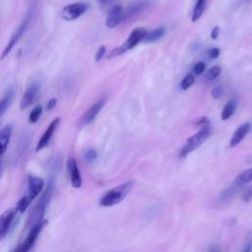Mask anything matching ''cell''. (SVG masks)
<instances>
[{"label": "cell", "instance_id": "cell-1", "mask_svg": "<svg viewBox=\"0 0 252 252\" xmlns=\"http://www.w3.org/2000/svg\"><path fill=\"white\" fill-rule=\"evenodd\" d=\"M53 190H54V182H53V180H49L45 189H43L40 197L38 198V200L36 201L34 206L30 211V214H29V217L27 220V223H26L27 228L30 229L33 225L38 223L40 220H42V218L44 216L46 208L51 200Z\"/></svg>", "mask_w": 252, "mask_h": 252}, {"label": "cell", "instance_id": "cell-2", "mask_svg": "<svg viewBox=\"0 0 252 252\" xmlns=\"http://www.w3.org/2000/svg\"><path fill=\"white\" fill-rule=\"evenodd\" d=\"M44 181L42 178L34 175H29L28 178V193L22 197L16 204L18 213H25L32 202L43 191Z\"/></svg>", "mask_w": 252, "mask_h": 252}, {"label": "cell", "instance_id": "cell-3", "mask_svg": "<svg viewBox=\"0 0 252 252\" xmlns=\"http://www.w3.org/2000/svg\"><path fill=\"white\" fill-rule=\"evenodd\" d=\"M133 188V182L128 181L107 191L99 200L100 207H112L122 202Z\"/></svg>", "mask_w": 252, "mask_h": 252}, {"label": "cell", "instance_id": "cell-4", "mask_svg": "<svg viewBox=\"0 0 252 252\" xmlns=\"http://www.w3.org/2000/svg\"><path fill=\"white\" fill-rule=\"evenodd\" d=\"M147 31L144 28H136L134 29L131 33L129 34L128 38L124 41V43H122V45L115 47L114 49H112L111 51H109L107 58L111 59L117 56L122 55L123 53H125L126 51H128L129 49L134 48L139 42L143 41L147 35Z\"/></svg>", "mask_w": 252, "mask_h": 252}, {"label": "cell", "instance_id": "cell-5", "mask_svg": "<svg viewBox=\"0 0 252 252\" xmlns=\"http://www.w3.org/2000/svg\"><path fill=\"white\" fill-rule=\"evenodd\" d=\"M33 10H34V6L32 5V7H31V8L29 9V11L26 13V15H25L24 19L22 20V22L20 23V25L16 28V30H15V32H13V34H12L10 40L8 41L7 45L5 46V48L3 49V51H2V53H1V55H0V59H1V60L5 59V58L9 55V53L12 51V49L14 48V46L19 42V40H20V39L22 38V36L24 35V33H25V32H26V30H27V28H28V25H29L30 21L32 20V14H33Z\"/></svg>", "mask_w": 252, "mask_h": 252}, {"label": "cell", "instance_id": "cell-6", "mask_svg": "<svg viewBox=\"0 0 252 252\" xmlns=\"http://www.w3.org/2000/svg\"><path fill=\"white\" fill-rule=\"evenodd\" d=\"M211 135V128L209 126L201 128L196 134L188 138L184 146L182 147L180 151V158H185L190 153L195 151L197 148H199Z\"/></svg>", "mask_w": 252, "mask_h": 252}, {"label": "cell", "instance_id": "cell-7", "mask_svg": "<svg viewBox=\"0 0 252 252\" xmlns=\"http://www.w3.org/2000/svg\"><path fill=\"white\" fill-rule=\"evenodd\" d=\"M47 224L46 220H40L38 223L33 225L32 228H30V231L26 237V239L13 251V252H29L31 248L33 246L34 242L36 241L37 237L39 236L42 229Z\"/></svg>", "mask_w": 252, "mask_h": 252}, {"label": "cell", "instance_id": "cell-8", "mask_svg": "<svg viewBox=\"0 0 252 252\" xmlns=\"http://www.w3.org/2000/svg\"><path fill=\"white\" fill-rule=\"evenodd\" d=\"M17 213L18 211L16 208H10L0 215V241L3 240L9 232Z\"/></svg>", "mask_w": 252, "mask_h": 252}, {"label": "cell", "instance_id": "cell-9", "mask_svg": "<svg viewBox=\"0 0 252 252\" xmlns=\"http://www.w3.org/2000/svg\"><path fill=\"white\" fill-rule=\"evenodd\" d=\"M88 10V5L83 2H76L65 6L62 9V17L66 21H74L81 17Z\"/></svg>", "mask_w": 252, "mask_h": 252}, {"label": "cell", "instance_id": "cell-10", "mask_svg": "<svg viewBox=\"0 0 252 252\" xmlns=\"http://www.w3.org/2000/svg\"><path fill=\"white\" fill-rule=\"evenodd\" d=\"M59 123H60V118L59 117H56L55 119H53L50 122V124L45 129L44 133L42 134L41 138L39 139V141L36 144V147H35V151L36 152H39V151H41L42 149H44L45 147L48 146V144H49V142H50V140H51L55 130L57 129V127L59 125Z\"/></svg>", "mask_w": 252, "mask_h": 252}, {"label": "cell", "instance_id": "cell-11", "mask_svg": "<svg viewBox=\"0 0 252 252\" xmlns=\"http://www.w3.org/2000/svg\"><path fill=\"white\" fill-rule=\"evenodd\" d=\"M39 89H40V86L37 82H33L28 87V89L26 90L25 94H23L21 102H20V108L22 110L29 107L34 101V99L37 96V94L39 92Z\"/></svg>", "mask_w": 252, "mask_h": 252}, {"label": "cell", "instance_id": "cell-12", "mask_svg": "<svg viewBox=\"0 0 252 252\" xmlns=\"http://www.w3.org/2000/svg\"><path fill=\"white\" fill-rule=\"evenodd\" d=\"M67 169L69 173V177L71 180V184L74 188H81L82 186V176L80 173V169L77 163V160L74 158H69L67 161Z\"/></svg>", "mask_w": 252, "mask_h": 252}, {"label": "cell", "instance_id": "cell-13", "mask_svg": "<svg viewBox=\"0 0 252 252\" xmlns=\"http://www.w3.org/2000/svg\"><path fill=\"white\" fill-rule=\"evenodd\" d=\"M124 19V11L120 5H115L113 6L107 15L105 25L107 28L112 29L117 27Z\"/></svg>", "mask_w": 252, "mask_h": 252}, {"label": "cell", "instance_id": "cell-14", "mask_svg": "<svg viewBox=\"0 0 252 252\" xmlns=\"http://www.w3.org/2000/svg\"><path fill=\"white\" fill-rule=\"evenodd\" d=\"M104 103H105V98H101L95 103H94L83 115L81 119V125H87L92 123L95 119L99 111L102 109V107L104 106Z\"/></svg>", "mask_w": 252, "mask_h": 252}, {"label": "cell", "instance_id": "cell-15", "mask_svg": "<svg viewBox=\"0 0 252 252\" xmlns=\"http://www.w3.org/2000/svg\"><path fill=\"white\" fill-rule=\"evenodd\" d=\"M250 128H251V124L248 123V122L243 123L242 125H240V126L235 130V132L233 133V135L231 136L230 141H229V147H230V148H233V147L237 146V145L244 139V137L248 134Z\"/></svg>", "mask_w": 252, "mask_h": 252}, {"label": "cell", "instance_id": "cell-16", "mask_svg": "<svg viewBox=\"0 0 252 252\" xmlns=\"http://www.w3.org/2000/svg\"><path fill=\"white\" fill-rule=\"evenodd\" d=\"M13 131V125L8 124L0 130V157H2L8 148Z\"/></svg>", "mask_w": 252, "mask_h": 252}, {"label": "cell", "instance_id": "cell-17", "mask_svg": "<svg viewBox=\"0 0 252 252\" xmlns=\"http://www.w3.org/2000/svg\"><path fill=\"white\" fill-rule=\"evenodd\" d=\"M146 6V2L145 1H138L136 3L131 4L128 9L124 12V19H128V18H132L133 16L139 14L142 10H144Z\"/></svg>", "mask_w": 252, "mask_h": 252}, {"label": "cell", "instance_id": "cell-18", "mask_svg": "<svg viewBox=\"0 0 252 252\" xmlns=\"http://www.w3.org/2000/svg\"><path fill=\"white\" fill-rule=\"evenodd\" d=\"M13 97H14V91L12 89H10L5 93L3 97L0 99V117L9 108V106L13 100Z\"/></svg>", "mask_w": 252, "mask_h": 252}, {"label": "cell", "instance_id": "cell-19", "mask_svg": "<svg viewBox=\"0 0 252 252\" xmlns=\"http://www.w3.org/2000/svg\"><path fill=\"white\" fill-rule=\"evenodd\" d=\"M236 105H237V103H236L235 99L228 100L222 108V111H221V114H220L221 120L224 121V120H227L228 118H230L233 115V113L235 112Z\"/></svg>", "mask_w": 252, "mask_h": 252}, {"label": "cell", "instance_id": "cell-20", "mask_svg": "<svg viewBox=\"0 0 252 252\" xmlns=\"http://www.w3.org/2000/svg\"><path fill=\"white\" fill-rule=\"evenodd\" d=\"M241 187H242V185H240L238 182H236V181L234 180V182H233L229 187H227V188L221 193V195H220V201H222V202L227 201L228 199H230L231 197H233V196L236 194V192H237Z\"/></svg>", "mask_w": 252, "mask_h": 252}, {"label": "cell", "instance_id": "cell-21", "mask_svg": "<svg viewBox=\"0 0 252 252\" xmlns=\"http://www.w3.org/2000/svg\"><path fill=\"white\" fill-rule=\"evenodd\" d=\"M206 5H207V0H197L195 8L192 13V18H191L192 22H196L197 20H199L201 18V16L203 15V13L205 11Z\"/></svg>", "mask_w": 252, "mask_h": 252}, {"label": "cell", "instance_id": "cell-22", "mask_svg": "<svg viewBox=\"0 0 252 252\" xmlns=\"http://www.w3.org/2000/svg\"><path fill=\"white\" fill-rule=\"evenodd\" d=\"M165 30L163 28H158L150 32H147V35L145 37V39L143 41L145 42H154L158 40L160 37H162V35L164 34Z\"/></svg>", "mask_w": 252, "mask_h": 252}, {"label": "cell", "instance_id": "cell-23", "mask_svg": "<svg viewBox=\"0 0 252 252\" xmlns=\"http://www.w3.org/2000/svg\"><path fill=\"white\" fill-rule=\"evenodd\" d=\"M236 182H238L240 185H244L250 181H252V167L244 170L243 172H241L235 179Z\"/></svg>", "mask_w": 252, "mask_h": 252}, {"label": "cell", "instance_id": "cell-24", "mask_svg": "<svg viewBox=\"0 0 252 252\" xmlns=\"http://www.w3.org/2000/svg\"><path fill=\"white\" fill-rule=\"evenodd\" d=\"M194 81H195L194 75L192 73H187L180 83V89L183 91L188 90L194 84Z\"/></svg>", "mask_w": 252, "mask_h": 252}, {"label": "cell", "instance_id": "cell-25", "mask_svg": "<svg viewBox=\"0 0 252 252\" xmlns=\"http://www.w3.org/2000/svg\"><path fill=\"white\" fill-rule=\"evenodd\" d=\"M42 113V106L41 105H36L33 107V109L31 111L30 115H29V121L32 124L36 123L37 120L39 119L40 115Z\"/></svg>", "mask_w": 252, "mask_h": 252}, {"label": "cell", "instance_id": "cell-26", "mask_svg": "<svg viewBox=\"0 0 252 252\" xmlns=\"http://www.w3.org/2000/svg\"><path fill=\"white\" fill-rule=\"evenodd\" d=\"M220 72H221V69H220V66H214V67H212V68L208 71V73H207V75H206V80H208V81H214L215 79H217V78L220 76Z\"/></svg>", "mask_w": 252, "mask_h": 252}, {"label": "cell", "instance_id": "cell-27", "mask_svg": "<svg viewBox=\"0 0 252 252\" xmlns=\"http://www.w3.org/2000/svg\"><path fill=\"white\" fill-rule=\"evenodd\" d=\"M205 69H206V64L204 62L200 61V62H198L194 65L193 74L194 75H201L205 71Z\"/></svg>", "mask_w": 252, "mask_h": 252}, {"label": "cell", "instance_id": "cell-28", "mask_svg": "<svg viewBox=\"0 0 252 252\" xmlns=\"http://www.w3.org/2000/svg\"><path fill=\"white\" fill-rule=\"evenodd\" d=\"M96 156H97L96 152L94 150H93V149H90V150H88L85 153V158L89 162H93L96 158Z\"/></svg>", "mask_w": 252, "mask_h": 252}, {"label": "cell", "instance_id": "cell-29", "mask_svg": "<svg viewBox=\"0 0 252 252\" xmlns=\"http://www.w3.org/2000/svg\"><path fill=\"white\" fill-rule=\"evenodd\" d=\"M105 52H106L105 46H103V45L99 46L98 49H97V51H96V53H95V55H94V61H95V62L100 61V60L102 59V57L104 56Z\"/></svg>", "mask_w": 252, "mask_h": 252}, {"label": "cell", "instance_id": "cell-30", "mask_svg": "<svg viewBox=\"0 0 252 252\" xmlns=\"http://www.w3.org/2000/svg\"><path fill=\"white\" fill-rule=\"evenodd\" d=\"M242 200L245 202H249L252 200V184L244 191L242 195Z\"/></svg>", "mask_w": 252, "mask_h": 252}, {"label": "cell", "instance_id": "cell-31", "mask_svg": "<svg viewBox=\"0 0 252 252\" xmlns=\"http://www.w3.org/2000/svg\"><path fill=\"white\" fill-rule=\"evenodd\" d=\"M220 52V49H219V48H217V47L210 48V49L208 50V57H209L210 59H215V58L219 57Z\"/></svg>", "mask_w": 252, "mask_h": 252}, {"label": "cell", "instance_id": "cell-32", "mask_svg": "<svg viewBox=\"0 0 252 252\" xmlns=\"http://www.w3.org/2000/svg\"><path fill=\"white\" fill-rule=\"evenodd\" d=\"M222 94V89L220 86H216L213 90H212V96L214 98H220Z\"/></svg>", "mask_w": 252, "mask_h": 252}, {"label": "cell", "instance_id": "cell-33", "mask_svg": "<svg viewBox=\"0 0 252 252\" xmlns=\"http://www.w3.org/2000/svg\"><path fill=\"white\" fill-rule=\"evenodd\" d=\"M196 126H199V127H201V128L210 126V120H209L207 117H202L201 119H199V120L196 122Z\"/></svg>", "mask_w": 252, "mask_h": 252}, {"label": "cell", "instance_id": "cell-34", "mask_svg": "<svg viewBox=\"0 0 252 252\" xmlns=\"http://www.w3.org/2000/svg\"><path fill=\"white\" fill-rule=\"evenodd\" d=\"M56 103H57V99L55 97L53 98H50L46 104V109L47 110H52L55 106H56Z\"/></svg>", "mask_w": 252, "mask_h": 252}, {"label": "cell", "instance_id": "cell-35", "mask_svg": "<svg viewBox=\"0 0 252 252\" xmlns=\"http://www.w3.org/2000/svg\"><path fill=\"white\" fill-rule=\"evenodd\" d=\"M220 34V28L219 27H215L212 32H211V37L212 39H217L218 36Z\"/></svg>", "mask_w": 252, "mask_h": 252}, {"label": "cell", "instance_id": "cell-36", "mask_svg": "<svg viewBox=\"0 0 252 252\" xmlns=\"http://www.w3.org/2000/svg\"><path fill=\"white\" fill-rule=\"evenodd\" d=\"M209 252H220V247L219 245H217V244L212 245L210 247V249H209Z\"/></svg>", "mask_w": 252, "mask_h": 252}, {"label": "cell", "instance_id": "cell-37", "mask_svg": "<svg viewBox=\"0 0 252 252\" xmlns=\"http://www.w3.org/2000/svg\"><path fill=\"white\" fill-rule=\"evenodd\" d=\"M251 250H252V241L248 243V245L245 247V249L242 252H251Z\"/></svg>", "mask_w": 252, "mask_h": 252}, {"label": "cell", "instance_id": "cell-38", "mask_svg": "<svg viewBox=\"0 0 252 252\" xmlns=\"http://www.w3.org/2000/svg\"><path fill=\"white\" fill-rule=\"evenodd\" d=\"M2 171H3V160H2V158H0V177H1V175H2Z\"/></svg>", "mask_w": 252, "mask_h": 252}, {"label": "cell", "instance_id": "cell-39", "mask_svg": "<svg viewBox=\"0 0 252 252\" xmlns=\"http://www.w3.org/2000/svg\"><path fill=\"white\" fill-rule=\"evenodd\" d=\"M98 3H100V4H104V3H106L108 0H96Z\"/></svg>", "mask_w": 252, "mask_h": 252}]
</instances>
